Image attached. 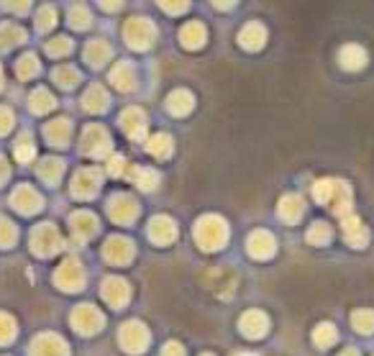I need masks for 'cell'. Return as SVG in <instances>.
<instances>
[{
	"instance_id": "obj_51",
	"label": "cell",
	"mask_w": 374,
	"mask_h": 356,
	"mask_svg": "<svg viewBox=\"0 0 374 356\" xmlns=\"http://www.w3.org/2000/svg\"><path fill=\"white\" fill-rule=\"evenodd\" d=\"M249 356H251V354H249Z\"/></svg>"
},
{
	"instance_id": "obj_9",
	"label": "cell",
	"mask_w": 374,
	"mask_h": 356,
	"mask_svg": "<svg viewBox=\"0 0 374 356\" xmlns=\"http://www.w3.org/2000/svg\"><path fill=\"white\" fill-rule=\"evenodd\" d=\"M103 254L113 264H126L128 259L134 256V247H131V241H126V238H110Z\"/></svg>"
},
{
	"instance_id": "obj_52",
	"label": "cell",
	"mask_w": 374,
	"mask_h": 356,
	"mask_svg": "<svg viewBox=\"0 0 374 356\" xmlns=\"http://www.w3.org/2000/svg\"><path fill=\"white\" fill-rule=\"evenodd\" d=\"M208 356H210V354H208Z\"/></svg>"
},
{
	"instance_id": "obj_21",
	"label": "cell",
	"mask_w": 374,
	"mask_h": 356,
	"mask_svg": "<svg viewBox=\"0 0 374 356\" xmlns=\"http://www.w3.org/2000/svg\"><path fill=\"white\" fill-rule=\"evenodd\" d=\"M64 167L59 159H46V162H41V167H39V177L41 180H46L49 185H56V180L62 177Z\"/></svg>"
},
{
	"instance_id": "obj_37",
	"label": "cell",
	"mask_w": 374,
	"mask_h": 356,
	"mask_svg": "<svg viewBox=\"0 0 374 356\" xmlns=\"http://www.w3.org/2000/svg\"><path fill=\"white\" fill-rule=\"evenodd\" d=\"M16 238V229L10 226V220L0 218V247H10Z\"/></svg>"
},
{
	"instance_id": "obj_15",
	"label": "cell",
	"mask_w": 374,
	"mask_h": 356,
	"mask_svg": "<svg viewBox=\"0 0 374 356\" xmlns=\"http://www.w3.org/2000/svg\"><path fill=\"white\" fill-rule=\"evenodd\" d=\"M72 231L77 238H90L95 231H98V220L92 213H74L72 216Z\"/></svg>"
},
{
	"instance_id": "obj_12",
	"label": "cell",
	"mask_w": 374,
	"mask_h": 356,
	"mask_svg": "<svg viewBox=\"0 0 374 356\" xmlns=\"http://www.w3.org/2000/svg\"><path fill=\"white\" fill-rule=\"evenodd\" d=\"M13 205L21 210V213H37L41 208V198H39V192L34 187H19V190L13 192Z\"/></svg>"
},
{
	"instance_id": "obj_13",
	"label": "cell",
	"mask_w": 374,
	"mask_h": 356,
	"mask_svg": "<svg viewBox=\"0 0 374 356\" xmlns=\"http://www.w3.org/2000/svg\"><path fill=\"white\" fill-rule=\"evenodd\" d=\"M121 126H123L128 136L141 138L144 136V113L136 108H128L126 113H121Z\"/></svg>"
},
{
	"instance_id": "obj_49",
	"label": "cell",
	"mask_w": 374,
	"mask_h": 356,
	"mask_svg": "<svg viewBox=\"0 0 374 356\" xmlns=\"http://www.w3.org/2000/svg\"><path fill=\"white\" fill-rule=\"evenodd\" d=\"M344 356H359V354H356V351H346Z\"/></svg>"
},
{
	"instance_id": "obj_11",
	"label": "cell",
	"mask_w": 374,
	"mask_h": 356,
	"mask_svg": "<svg viewBox=\"0 0 374 356\" xmlns=\"http://www.w3.org/2000/svg\"><path fill=\"white\" fill-rule=\"evenodd\" d=\"M136 200L131 195H116L110 202V216L118 220V223H128V220L136 216Z\"/></svg>"
},
{
	"instance_id": "obj_42",
	"label": "cell",
	"mask_w": 374,
	"mask_h": 356,
	"mask_svg": "<svg viewBox=\"0 0 374 356\" xmlns=\"http://www.w3.org/2000/svg\"><path fill=\"white\" fill-rule=\"evenodd\" d=\"M13 126V113L8 108H0V134H8Z\"/></svg>"
},
{
	"instance_id": "obj_28",
	"label": "cell",
	"mask_w": 374,
	"mask_h": 356,
	"mask_svg": "<svg viewBox=\"0 0 374 356\" xmlns=\"http://www.w3.org/2000/svg\"><path fill=\"white\" fill-rule=\"evenodd\" d=\"M344 231H346V238L354 241V247H364V229H362V220L359 218H351L344 223Z\"/></svg>"
},
{
	"instance_id": "obj_10",
	"label": "cell",
	"mask_w": 374,
	"mask_h": 356,
	"mask_svg": "<svg viewBox=\"0 0 374 356\" xmlns=\"http://www.w3.org/2000/svg\"><path fill=\"white\" fill-rule=\"evenodd\" d=\"M31 354L34 356H67V346H64L62 338L46 333V336L34 341V351H31Z\"/></svg>"
},
{
	"instance_id": "obj_5",
	"label": "cell",
	"mask_w": 374,
	"mask_h": 356,
	"mask_svg": "<svg viewBox=\"0 0 374 356\" xmlns=\"http://www.w3.org/2000/svg\"><path fill=\"white\" fill-rule=\"evenodd\" d=\"M110 149V141H108V134H105V128L101 126H90L85 131L83 136V151L85 154H92V156H103L105 151Z\"/></svg>"
},
{
	"instance_id": "obj_1",
	"label": "cell",
	"mask_w": 374,
	"mask_h": 356,
	"mask_svg": "<svg viewBox=\"0 0 374 356\" xmlns=\"http://www.w3.org/2000/svg\"><path fill=\"white\" fill-rule=\"evenodd\" d=\"M195 236H198L202 249L213 251V249L223 247V241L229 238V229L220 218H202L195 229Z\"/></svg>"
},
{
	"instance_id": "obj_29",
	"label": "cell",
	"mask_w": 374,
	"mask_h": 356,
	"mask_svg": "<svg viewBox=\"0 0 374 356\" xmlns=\"http://www.w3.org/2000/svg\"><path fill=\"white\" fill-rule=\"evenodd\" d=\"M131 180H134L138 187L152 190V187L156 185V172H154V169H141V167H138V169H134V172H131Z\"/></svg>"
},
{
	"instance_id": "obj_20",
	"label": "cell",
	"mask_w": 374,
	"mask_h": 356,
	"mask_svg": "<svg viewBox=\"0 0 374 356\" xmlns=\"http://www.w3.org/2000/svg\"><path fill=\"white\" fill-rule=\"evenodd\" d=\"M364 59H366V54L359 49V46H344V49H341V64H344L346 70H359V67H364Z\"/></svg>"
},
{
	"instance_id": "obj_31",
	"label": "cell",
	"mask_w": 374,
	"mask_h": 356,
	"mask_svg": "<svg viewBox=\"0 0 374 356\" xmlns=\"http://www.w3.org/2000/svg\"><path fill=\"white\" fill-rule=\"evenodd\" d=\"M202 39H205V31H202L198 23H190L187 28H183V44L187 46H200Z\"/></svg>"
},
{
	"instance_id": "obj_25",
	"label": "cell",
	"mask_w": 374,
	"mask_h": 356,
	"mask_svg": "<svg viewBox=\"0 0 374 356\" xmlns=\"http://www.w3.org/2000/svg\"><path fill=\"white\" fill-rule=\"evenodd\" d=\"M262 41H264V31H262V26L251 23V26H247L241 31V44L249 46V49H259Z\"/></svg>"
},
{
	"instance_id": "obj_43",
	"label": "cell",
	"mask_w": 374,
	"mask_h": 356,
	"mask_svg": "<svg viewBox=\"0 0 374 356\" xmlns=\"http://www.w3.org/2000/svg\"><path fill=\"white\" fill-rule=\"evenodd\" d=\"M72 26H74V28L87 26V10L80 8V6H77V8L72 10Z\"/></svg>"
},
{
	"instance_id": "obj_19",
	"label": "cell",
	"mask_w": 374,
	"mask_h": 356,
	"mask_svg": "<svg viewBox=\"0 0 374 356\" xmlns=\"http://www.w3.org/2000/svg\"><path fill=\"white\" fill-rule=\"evenodd\" d=\"M105 105H108V95H105V90H103L101 85H92L90 90H87V95H85V108L92 110V113H101Z\"/></svg>"
},
{
	"instance_id": "obj_4",
	"label": "cell",
	"mask_w": 374,
	"mask_h": 356,
	"mask_svg": "<svg viewBox=\"0 0 374 356\" xmlns=\"http://www.w3.org/2000/svg\"><path fill=\"white\" fill-rule=\"evenodd\" d=\"M118 338H121V344L126 346V351H131V354H138L141 348H146L149 333L144 331V326H141V323H126V326L121 328Z\"/></svg>"
},
{
	"instance_id": "obj_40",
	"label": "cell",
	"mask_w": 374,
	"mask_h": 356,
	"mask_svg": "<svg viewBox=\"0 0 374 356\" xmlns=\"http://www.w3.org/2000/svg\"><path fill=\"white\" fill-rule=\"evenodd\" d=\"M333 338H336V331L331 328V326H326V323H323V326H320V331L315 333V341H318L320 346H326V344H331Z\"/></svg>"
},
{
	"instance_id": "obj_2",
	"label": "cell",
	"mask_w": 374,
	"mask_h": 356,
	"mask_svg": "<svg viewBox=\"0 0 374 356\" xmlns=\"http://www.w3.org/2000/svg\"><path fill=\"white\" fill-rule=\"evenodd\" d=\"M31 244H34V251L41 256H52L54 251H59L62 247V238L56 233L54 226H39L31 236Z\"/></svg>"
},
{
	"instance_id": "obj_6",
	"label": "cell",
	"mask_w": 374,
	"mask_h": 356,
	"mask_svg": "<svg viewBox=\"0 0 374 356\" xmlns=\"http://www.w3.org/2000/svg\"><path fill=\"white\" fill-rule=\"evenodd\" d=\"M54 280H56L59 287H64V290H77L85 280V272H83V266L77 264L74 259H70V262H64V264L56 269Z\"/></svg>"
},
{
	"instance_id": "obj_22",
	"label": "cell",
	"mask_w": 374,
	"mask_h": 356,
	"mask_svg": "<svg viewBox=\"0 0 374 356\" xmlns=\"http://www.w3.org/2000/svg\"><path fill=\"white\" fill-rule=\"evenodd\" d=\"M67 136H70V123L67 121H54V123H49L46 126V138H49V144H64L67 141Z\"/></svg>"
},
{
	"instance_id": "obj_35",
	"label": "cell",
	"mask_w": 374,
	"mask_h": 356,
	"mask_svg": "<svg viewBox=\"0 0 374 356\" xmlns=\"http://www.w3.org/2000/svg\"><path fill=\"white\" fill-rule=\"evenodd\" d=\"M300 208H302V205H300V200H298V198H284L280 213H282L287 220H295L298 216H300Z\"/></svg>"
},
{
	"instance_id": "obj_45",
	"label": "cell",
	"mask_w": 374,
	"mask_h": 356,
	"mask_svg": "<svg viewBox=\"0 0 374 356\" xmlns=\"http://www.w3.org/2000/svg\"><path fill=\"white\" fill-rule=\"evenodd\" d=\"M52 26H54V10L44 8V21H39V28L46 31V28H52Z\"/></svg>"
},
{
	"instance_id": "obj_17",
	"label": "cell",
	"mask_w": 374,
	"mask_h": 356,
	"mask_svg": "<svg viewBox=\"0 0 374 356\" xmlns=\"http://www.w3.org/2000/svg\"><path fill=\"white\" fill-rule=\"evenodd\" d=\"M249 251L254 256H259V259L274 254V238L269 236V233H264V231H259V233H254L251 241H249Z\"/></svg>"
},
{
	"instance_id": "obj_38",
	"label": "cell",
	"mask_w": 374,
	"mask_h": 356,
	"mask_svg": "<svg viewBox=\"0 0 374 356\" xmlns=\"http://www.w3.org/2000/svg\"><path fill=\"white\" fill-rule=\"evenodd\" d=\"M354 323L362 333H369V331H374V313H356Z\"/></svg>"
},
{
	"instance_id": "obj_18",
	"label": "cell",
	"mask_w": 374,
	"mask_h": 356,
	"mask_svg": "<svg viewBox=\"0 0 374 356\" xmlns=\"http://www.w3.org/2000/svg\"><path fill=\"white\" fill-rule=\"evenodd\" d=\"M241 331L247 333V336H262L267 331V318L262 313H247L244 318H241Z\"/></svg>"
},
{
	"instance_id": "obj_24",
	"label": "cell",
	"mask_w": 374,
	"mask_h": 356,
	"mask_svg": "<svg viewBox=\"0 0 374 356\" xmlns=\"http://www.w3.org/2000/svg\"><path fill=\"white\" fill-rule=\"evenodd\" d=\"M113 85H116L118 90H128V87L134 85V67H131V64H118V67L113 70Z\"/></svg>"
},
{
	"instance_id": "obj_27",
	"label": "cell",
	"mask_w": 374,
	"mask_h": 356,
	"mask_svg": "<svg viewBox=\"0 0 374 356\" xmlns=\"http://www.w3.org/2000/svg\"><path fill=\"white\" fill-rule=\"evenodd\" d=\"M149 151L154 156H159V159H165V156L172 151V138L165 136V134H159V136H154L149 141Z\"/></svg>"
},
{
	"instance_id": "obj_46",
	"label": "cell",
	"mask_w": 374,
	"mask_h": 356,
	"mask_svg": "<svg viewBox=\"0 0 374 356\" xmlns=\"http://www.w3.org/2000/svg\"><path fill=\"white\" fill-rule=\"evenodd\" d=\"M123 167H126V159H121V156H113V159H110V172L113 174H121Z\"/></svg>"
},
{
	"instance_id": "obj_3",
	"label": "cell",
	"mask_w": 374,
	"mask_h": 356,
	"mask_svg": "<svg viewBox=\"0 0 374 356\" xmlns=\"http://www.w3.org/2000/svg\"><path fill=\"white\" fill-rule=\"evenodd\" d=\"M126 39L131 46H136V49H144V46L152 44V39H154V26L144 19H134L128 21L126 26Z\"/></svg>"
},
{
	"instance_id": "obj_41",
	"label": "cell",
	"mask_w": 374,
	"mask_h": 356,
	"mask_svg": "<svg viewBox=\"0 0 374 356\" xmlns=\"http://www.w3.org/2000/svg\"><path fill=\"white\" fill-rule=\"evenodd\" d=\"M16 156H19L21 162H26V159H31L34 156V144L28 141V138H23L19 147H16Z\"/></svg>"
},
{
	"instance_id": "obj_30",
	"label": "cell",
	"mask_w": 374,
	"mask_h": 356,
	"mask_svg": "<svg viewBox=\"0 0 374 356\" xmlns=\"http://www.w3.org/2000/svg\"><path fill=\"white\" fill-rule=\"evenodd\" d=\"M31 108L37 110V113H46V110L54 108V101H52V95L46 90H37L31 95Z\"/></svg>"
},
{
	"instance_id": "obj_47",
	"label": "cell",
	"mask_w": 374,
	"mask_h": 356,
	"mask_svg": "<svg viewBox=\"0 0 374 356\" xmlns=\"http://www.w3.org/2000/svg\"><path fill=\"white\" fill-rule=\"evenodd\" d=\"M162 356H183V348H180V344H167Z\"/></svg>"
},
{
	"instance_id": "obj_32",
	"label": "cell",
	"mask_w": 374,
	"mask_h": 356,
	"mask_svg": "<svg viewBox=\"0 0 374 356\" xmlns=\"http://www.w3.org/2000/svg\"><path fill=\"white\" fill-rule=\"evenodd\" d=\"M16 41H23V31H21V28L10 26V23L0 26V44L10 46V44H16Z\"/></svg>"
},
{
	"instance_id": "obj_33",
	"label": "cell",
	"mask_w": 374,
	"mask_h": 356,
	"mask_svg": "<svg viewBox=\"0 0 374 356\" xmlns=\"http://www.w3.org/2000/svg\"><path fill=\"white\" fill-rule=\"evenodd\" d=\"M16 72H19L21 77H31V74H37V72H39L37 56H34V54L23 56V59H21V62L16 64Z\"/></svg>"
},
{
	"instance_id": "obj_44",
	"label": "cell",
	"mask_w": 374,
	"mask_h": 356,
	"mask_svg": "<svg viewBox=\"0 0 374 356\" xmlns=\"http://www.w3.org/2000/svg\"><path fill=\"white\" fill-rule=\"evenodd\" d=\"M311 238L315 241V244H323V241H329V238H331V229H326V226H318V229L311 233Z\"/></svg>"
},
{
	"instance_id": "obj_7",
	"label": "cell",
	"mask_w": 374,
	"mask_h": 356,
	"mask_svg": "<svg viewBox=\"0 0 374 356\" xmlns=\"http://www.w3.org/2000/svg\"><path fill=\"white\" fill-rule=\"evenodd\" d=\"M72 323L80 333H95L103 326V315L92 305H83L72 313Z\"/></svg>"
},
{
	"instance_id": "obj_26",
	"label": "cell",
	"mask_w": 374,
	"mask_h": 356,
	"mask_svg": "<svg viewBox=\"0 0 374 356\" xmlns=\"http://www.w3.org/2000/svg\"><path fill=\"white\" fill-rule=\"evenodd\" d=\"M108 56H110V46L108 44H103V41H92V44L87 46V62H90L92 67L103 64Z\"/></svg>"
},
{
	"instance_id": "obj_23",
	"label": "cell",
	"mask_w": 374,
	"mask_h": 356,
	"mask_svg": "<svg viewBox=\"0 0 374 356\" xmlns=\"http://www.w3.org/2000/svg\"><path fill=\"white\" fill-rule=\"evenodd\" d=\"M192 108V95L185 90H177L169 95V110L172 113H177V116H185L187 110Z\"/></svg>"
},
{
	"instance_id": "obj_48",
	"label": "cell",
	"mask_w": 374,
	"mask_h": 356,
	"mask_svg": "<svg viewBox=\"0 0 374 356\" xmlns=\"http://www.w3.org/2000/svg\"><path fill=\"white\" fill-rule=\"evenodd\" d=\"M6 177H8V165H6V162H3V156H0V182H3Z\"/></svg>"
},
{
	"instance_id": "obj_16",
	"label": "cell",
	"mask_w": 374,
	"mask_h": 356,
	"mask_svg": "<svg viewBox=\"0 0 374 356\" xmlns=\"http://www.w3.org/2000/svg\"><path fill=\"white\" fill-rule=\"evenodd\" d=\"M149 233H152V238L159 241V244H169V241L177 236V229H174V223L169 218H154Z\"/></svg>"
},
{
	"instance_id": "obj_50",
	"label": "cell",
	"mask_w": 374,
	"mask_h": 356,
	"mask_svg": "<svg viewBox=\"0 0 374 356\" xmlns=\"http://www.w3.org/2000/svg\"><path fill=\"white\" fill-rule=\"evenodd\" d=\"M0 87H3V72H0Z\"/></svg>"
},
{
	"instance_id": "obj_34",
	"label": "cell",
	"mask_w": 374,
	"mask_h": 356,
	"mask_svg": "<svg viewBox=\"0 0 374 356\" xmlns=\"http://www.w3.org/2000/svg\"><path fill=\"white\" fill-rule=\"evenodd\" d=\"M13 333H16V323H13V318L6 315V313H0V344H8L10 338H13Z\"/></svg>"
},
{
	"instance_id": "obj_39",
	"label": "cell",
	"mask_w": 374,
	"mask_h": 356,
	"mask_svg": "<svg viewBox=\"0 0 374 356\" xmlns=\"http://www.w3.org/2000/svg\"><path fill=\"white\" fill-rule=\"evenodd\" d=\"M70 49H72L70 39H56L49 44V54H70Z\"/></svg>"
},
{
	"instance_id": "obj_14",
	"label": "cell",
	"mask_w": 374,
	"mask_h": 356,
	"mask_svg": "<svg viewBox=\"0 0 374 356\" xmlns=\"http://www.w3.org/2000/svg\"><path fill=\"white\" fill-rule=\"evenodd\" d=\"M103 297L113 305V308H121L128 297V287L123 280H108V282L103 284Z\"/></svg>"
},
{
	"instance_id": "obj_8",
	"label": "cell",
	"mask_w": 374,
	"mask_h": 356,
	"mask_svg": "<svg viewBox=\"0 0 374 356\" xmlns=\"http://www.w3.org/2000/svg\"><path fill=\"white\" fill-rule=\"evenodd\" d=\"M98 180H101V172L98 169H83V172L74 174L72 192L77 198H90L98 192Z\"/></svg>"
},
{
	"instance_id": "obj_36",
	"label": "cell",
	"mask_w": 374,
	"mask_h": 356,
	"mask_svg": "<svg viewBox=\"0 0 374 356\" xmlns=\"http://www.w3.org/2000/svg\"><path fill=\"white\" fill-rule=\"evenodd\" d=\"M56 83L64 85V87H74V83H77V70H72V67H62V70H56L54 72Z\"/></svg>"
}]
</instances>
